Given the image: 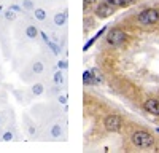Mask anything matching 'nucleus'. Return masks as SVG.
<instances>
[{"instance_id":"6ab92c4d","label":"nucleus","mask_w":159,"mask_h":153,"mask_svg":"<svg viewBox=\"0 0 159 153\" xmlns=\"http://www.w3.org/2000/svg\"><path fill=\"white\" fill-rule=\"evenodd\" d=\"M103 32H105V29H102V30H99V34H97V35H96V37H94V38H92V40H89V42H88V43H86V45H84V48H83V49H84V51H86V49H89V46H91V45H92V43H94V42H96V40H97V38H99V37H100V35H102V34H103Z\"/></svg>"},{"instance_id":"1a4fd4ad","label":"nucleus","mask_w":159,"mask_h":153,"mask_svg":"<svg viewBox=\"0 0 159 153\" xmlns=\"http://www.w3.org/2000/svg\"><path fill=\"white\" fill-rule=\"evenodd\" d=\"M61 136H62V124L57 121V123H52L49 126V129H48L45 137L48 140H57V139H61Z\"/></svg>"},{"instance_id":"f257e3e1","label":"nucleus","mask_w":159,"mask_h":153,"mask_svg":"<svg viewBox=\"0 0 159 153\" xmlns=\"http://www.w3.org/2000/svg\"><path fill=\"white\" fill-rule=\"evenodd\" d=\"M130 142H132V145H134L135 148L148 150V148H153V147H154L156 140H154V137H153L150 132L139 129V131H135L134 134L130 136Z\"/></svg>"},{"instance_id":"f8f14e48","label":"nucleus","mask_w":159,"mask_h":153,"mask_svg":"<svg viewBox=\"0 0 159 153\" xmlns=\"http://www.w3.org/2000/svg\"><path fill=\"white\" fill-rule=\"evenodd\" d=\"M32 15H34V18H35L38 22H46V21H48V11H46L45 8H35V10L32 11Z\"/></svg>"},{"instance_id":"a878e982","label":"nucleus","mask_w":159,"mask_h":153,"mask_svg":"<svg viewBox=\"0 0 159 153\" xmlns=\"http://www.w3.org/2000/svg\"><path fill=\"white\" fill-rule=\"evenodd\" d=\"M157 132H159V129H157Z\"/></svg>"},{"instance_id":"f03ea898","label":"nucleus","mask_w":159,"mask_h":153,"mask_svg":"<svg viewBox=\"0 0 159 153\" xmlns=\"http://www.w3.org/2000/svg\"><path fill=\"white\" fill-rule=\"evenodd\" d=\"M137 22L145 27H150L159 22V10L156 8H145L137 15Z\"/></svg>"},{"instance_id":"0eeeda50","label":"nucleus","mask_w":159,"mask_h":153,"mask_svg":"<svg viewBox=\"0 0 159 153\" xmlns=\"http://www.w3.org/2000/svg\"><path fill=\"white\" fill-rule=\"evenodd\" d=\"M115 11H116V8L113 5H110V3L105 2V0H102V2L94 8V15L99 19H107V18H110V16L115 15Z\"/></svg>"},{"instance_id":"9d476101","label":"nucleus","mask_w":159,"mask_h":153,"mask_svg":"<svg viewBox=\"0 0 159 153\" xmlns=\"http://www.w3.org/2000/svg\"><path fill=\"white\" fill-rule=\"evenodd\" d=\"M24 126H25V132L29 137H35L37 136V124L35 121L29 117V115H24Z\"/></svg>"},{"instance_id":"39448f33","label":"nucleus","mask_w":159,"mask_h":153,"mask_svg":"<svg viewBox=\"0 0 159 153\" xmlns=\"http://www.w3.org/2000/svg\"><path fill=\"white\" fill-rule=\"evenodd\" d=\"M105 38H107V43L110 46H121L127 40V34L119 27H113V29L108 30V34H107Z\"/></svg>"},{"instance_id":"6e6552de","label":"nucleus","mask_w":159,"mask_h":153,"mask_svg":"<svg viewBox=\"0 0 159 153\" xmlns=\"http://www.w3.org/2000/svg\"><path fill=\"white\" fill-rule=\"evenodd\" d=\"M142 107H143V110L147 113L154 115V117H159V100L157 99H147V100H143Z\"/></svg>"},{"instance_id":"20e7f679","label":"nucleus","mask_w":159,"mask_h":153,"mask_svg":"<svg viewBox=\"0 0 159 153\" xmlns=\"http://www.w3.org/2000/svg\"><path fill=\"white\" fill-rule=\"evenodd\" d=\"M19 29H21V37L27 42H35L40 37V30L37 29V26L30 21H19Z\"/></svg>"},{"instance_id":"ddd939ff","label":"nucleus","mask_w":159,"mask_h":153,"mask_svg":"<svg viewBox=\"0 0 159 153\" xmlns=\"http://www.w3.org/2000/svg\"><path fill=\"white\" fill-rule=\"evenodd\" d=\"M30 93H32V96H35V97L42 96V94L45 93V85H43L42 81H35V83L30 86Z\"/></svg>"},{"instance_id":"9b49d317","label":"nucleus","mask_w":159,"mask_h":153,"mask_svg":"<svg viewBox=\"0 0 159 153\" xmlns=\"http://www.w3.org/2000/svg\"><path fill=\"white\" fill-rule=\"evenodd\" d=\"M52 22H54L56 27H64V26L67 24V10L54 13V16H52Z\"/></svg>"},{"instance_id":"423d86ee","label":"nucleus","mask_w":159,"mask_h":153,"mask_svg":"<svg viewBox=\"0 0 159 153\" xmlns=\"http://www.w3.org/2000/svg\"><path fill=\"white\" fill-rule=\"evenodd\" d=\"M103 126L108 132H119L123 129V118L119 115H115V113H110L105 117L103 120Z\"/></svg>"},{"instance_id":"5701e85b","label":"nucleus","mask_w":159,"mask_h":153,"mask_svg":"<svg viewBox=\"0 0 159 153\" xmlns=\"http://www.w3.org/2000/svg\"><path fill=\"white\" fill-rule=\"evenodd\" d=\"M94 2H96V0H84V11L89 8V5H91V3H94Z\"/></svg>"},{"instance_id":"412c9836","label":"nucleus","mask_w":159,"mask_h":153,"mask_svg":"<svg viewBox=\"0 0 159 153\" xmlns=\"http://www.w3.org/2000/svg\"><path fill=\"white\" fill-rule=\"evenodd\" d=\"M57 102H59V104H62V105H65V104H67V94H65V93L59 94L57 96Z\"/></svg>"},{"instance_id":"4be33fe9","label":"nucleus","mask_w":159,"mask_h":153,"mask_svg":"<svg viewBox=\"0 0 159 153\" xmlns=\"http://www.w3.org/2000/svg\"><path fill=\"white\" fill-rule=\"evenodd\" d=\"M57 66H59V69H67V61H59V64H57Z\"/></svg>"},{"instance_id":"dca6fc26","label":"nucleus","mask_w":159,"mask_h":153,"mask_svg":"<svg viewBox=\"0 0 159 153\" xmlns=\"http://www.w3.org/2000/svg\"><path fill=\"white\" fill-rule=\"evenodd\" d=\"M13 139H15V131H13L11 128L5 129L3 134H2V137H0V140H3V142H10V140H13Z\"/></svg>"},{"instance_id":"4468645a","label":"nucleus","mask_w":159,"mask_h":153,"mask_svg":"<svg viewBox=\"0 0 159 153\" xmlns=\"http://www.w3.org/2000/svg\"><path fill=\"white\" fill-rule=\"evenodd\" d=\"M107 3H110V5H113L115 8H126V7H129V5H132L135 2V0H105Z\"/></svg>"},{"instance_id":"2eb2a0df","label":"nucleus","mask_w":159,"mask_h":153,"mask_svg":"<svg viewBox=\"0 0 159 153\" xmlns=\"http://www.w3.org/2000/svg\"><path fill=\"white\" fill-rule=\"evenodd\" d=\"M3 18H5V21H8V22H13V21H16V18H18V13L13 10V8H7L5 11H3Z\"/></svg>"},{"instance_id":"393cba45","label":"nucleus","mask_w":159,"mask_h":153,"mask_svg":"<svg viewBox=\"0 0 159 153\" xmlns=\"http://www.w3.org/2000/svg\"><path fill=\"white\" fill-rule=\"evenodd\" d=\"M2 10H3V8H2V5H0V13H2Z\"/></svg>"},{"instance_id":"f3484780","label":"nucleus","mask_w":159,"mask_h":153,"mask_svg":"<svg viewBox=\"0 0 159 153\" xmlns=\"http://www.w3.org/2000/svg\"><path fill=\"white\" fill-rule=\"evenodd\" d=\"M52 81H54L56 85H62V83L65 81V75H64V72H62V70L54 72V75H52Z\"/></svg>"},{"instance_id":"a211bd4d","label":"nucleus","mask_w":159,"mask_h":153,"mask_svg":"<svg viewBox=\"0 0 159 153\" xmlns=\"http://www.w3.org/2000/svg\"><path fill=\"white\" fill-rule=\"evenodd\" d=\"M21 7L24 8V11H30V13L35 10V5H34L32 0H22V5Z\"/></svg>"},{"instance_id":"aec40b11","label":"nucleus","mask_w":159,"mask_h":153,"mask_svg":"<svg viewBox=\"0 0 159 153\" xmlns=\"http://www.w3.org/2000/svg\"><path fill=\"white\" fill-rule=\"evenodd\" d=\"M83 81H84V85H92V83H94V80H92V75H91V72H84Z\"/></svg>"},{"instance_id":"7ed1b4c3","label":"nucleus","mask_w":159,"mask_h":153,"mask_svg":"<svg viewBox=\"0 0 159 153\" xmlns=\"http://www.w3.org/2000/svg\"><path fill=\"white\" fill-rule=\"evenodd\" d=\"M43 72H45V61L40 58V56H37V58H34L30 61L27 70L24 72V80L25 81H30L32 78H35V76H40Z\"/></svg>"},{"instance_id":"b1692460","label":"nucleus","mask_w":159,"mask_h":153,"mask_svg":"<svg viewBox=\"0 0 159 153\" xmlns=\"http://www.w3.org/2000/svg\"><path fill=\"white\" fill-rule=\"evenodd\" d=\"M3 126V120H2V117H0V128Z\"/></svg>"}]
</instances>
